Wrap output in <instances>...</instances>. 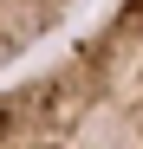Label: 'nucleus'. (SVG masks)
<instances>
[{
  "label": "nucleus",
  "mask_w": 143,
  "mask_h": 149,
  "mask_svg": "<svg viewBox=\"0 0 143 149\" xmlns=\"http://www.w3.org/2000/svg\"><path fill=\"white\" fill-rule=\"evenodd\" d=\"M0 149H143V0H111L59 58L0 84Z\"/></svg>",
  "instance_id": "1"
},
{
  "label": "nucleus",
  "mask_w": 143,
  "mask_h": 149,
  "mask_svg": "<svg viewBox=\"0 0 143 149\" xmlns=\"http://www.w3.org/2000/svg\"><path fill=\"white\" fill-rule=\"evenodd\" d=\"M72 13H78V0H0V78L26 65Z\"/></svg>",
  "instance_id": "2"
}]
</instances>
